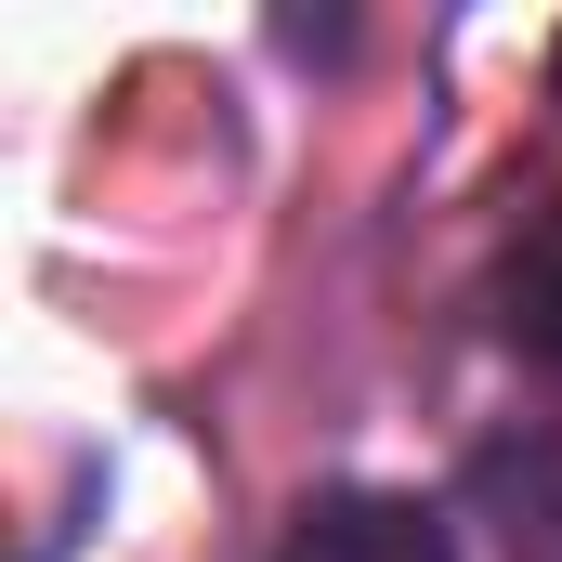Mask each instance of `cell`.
<instances>
[{
  "label": "cell",
  "mask_w": 562,
  "mask_h": 562,
  "mask_svg": "<svg viewBox=\"0 0 562 562\" xmlns=\"http://www.w3.org/2000/svg\"><path fill=\"white\" fill-rule=\"evenodd\" d=\"M471 524L497 562H562V431L471 445Z\"/></svg>",
  "instance_id": "6da1fadb"
},
{
  "label": "cell",
  "mask_w": 562,
  "mask_h": 562,
  "mask_svg": "<svg viewBox=\"0 0 562 562\" xmlns=\"http://www.w3.org/2000/svg\"><path fill=\"white\" fill-rule=\"evenodd\" d=\"M276 562H458V537H445V510H431V497L340 484V497H314V510L276 537Z\"/></svg>",
  "instance_id": "7a4b0ae2"
},
{
  "label": "cell",
  "mask_w": 562,
  "mask_h": 562,
  "mask_svg": "<svg viewBox=\"0 0 562 562\" xmlns=\"http://www.w3.org/2000/svg\"><path fill=\"white\" fill-rule=\"evenodd\" d=\"M497 327H510V353L562 367V196L524 223V249L497 262Z\"/></svg>",
  "instance_id": "3957f363"
}]
</instances>
